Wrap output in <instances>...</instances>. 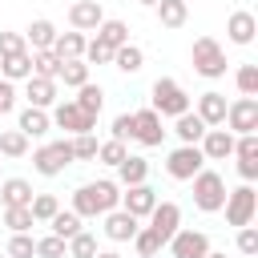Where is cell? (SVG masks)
<instances>
[{
    "label": "cell",
    "instance_id": "cell-25",
    "mask_svg": "<svg viewBox=\"0 0 258 258\" xmlns=\"http://www.w3.org/2000/svg\"><path fill=\"white\" fill-rule=\"evenodd\" d=\"M85 32H56V40H52V52H56V60H81L85 56Z\"/></svg>",
    "mask_w": 258,
    "mask_h": 258
},
{
    "label": "cell",
    "instance_id": "cell-19",
    "mask_svg": "<svg viewBox=\"0 0 258 258\" xmlns=\"http://www.w3.org/2000/svg\"><path fill=\"white\" fill-rule=\"evenodd\" d=\"M20 36H24V48H28V52H44V48H52V40H56V24L40 16V20H32Z\"/></svg>",
    "mask_w": 258,
    "mask_h": 258
},
{
    "label": "cell",
    "instance_id": "cell-21",
    "mask_svg": "<svg viewBox=\"0 0 258 258\" xmlns=\"http://www.w3.org/2000/svg\"><path fill=\"white\" fill-rule=\"evenodd\" d=\"M24 97H28L32 109H52V105H56V81L28 77V81H24Z\"/></svg>",
    "mask_w": 258,
    "mask_h": 258
},
{
    "label": "cell",
    "instance_id": "cell-52",
    "mask_svg": "<svg viewBox=\"0 0 258 258\" xmlns=\"http://www.w3.org/2000/svg\"><path fill=\"white\" fill-rule=\"evenodd\" d=\"M206 258H226V254H218V250H210V254H206Z\"/></svg>",
    "mask_w": 258,
    "mask_h": 258
},
{
    "label": "cell",
    "instance_id": "cell-11",
    "mask_svg": "<svg viewBox=\"0 0 258 258\" xmlns=\"http://www.w3.org/2000/svg\"><path fill=\"white\" fill-rule=\"evenodd\" d=\"M165 125H161V117L153 113V109H137L133 113V141L137 145H145V149H157L161 141H165Z\"/></svg>",
    "mask_w": 258,
    "mask_h": 258
},
{
    "label": "cell",
    "instance_id": "cell-35",
    "mask_svg": "<svg viewBox=\"0 0 258 258\" xmlns=\"http://www.w3.org/2000/svg\"><path fill=\"white\" fill-rule=\"evenodd\" d=\"M56 73H60V60H56V52H52V48H44V52H32V77L56 81Z\"/></svg>",
    "mask_w": 258,
    "mask_h": 258
},
{
    "label": "cell",
    "instance_id": "cell-34",
    "mask_svg": "<svg viewBox=\"0 0 258 258\" xmlns=\"http://www.w3.org/2000/svg\"><path fill=\"white\" fill-rule=\"evenodd\" d=\"M133 250H137V258H157L165 246H161V238H157L149 226H141V230L133 234Z\"/></svg>",
    "mask_w": 258,
    "mask_h": 258
},
{
    "label": "cell",
    "instance_id": "cell-47",
    "mask_svg": "<svg viewBox=\"0 0 258 258\" xmlns=\"http://www.w3.org/2000/svg\"><path fill=\"white\" fill-rule=\"evenodd\" d=\"M113 141H133V113L113 117Z\"/></svg>",
    "mask_w": 258,
    "mask_h": 258
},
{
    "label": "cell",
    "instance_id": "cell-41",
    "mask_svg": "<svg viewBox=\"0 0 258 258\" xmlns=\"http://www.w3.org/2000/svg\"><path fill=\"white\" fill-rule=\"evenodd\" d=\"M125 157H129L125 141H113V137H109V141H101V145H97V161H105V165H113V169H117Z\"/></svg>",
    "mask_w": 258,
    "mask_h": 258
},
{
    "label": "cell",
    "instance_id": "cell-12",
    "mask_svg": "<svg viewBox=\"0 0 258 258\" xmlns=\"http://www.w3.org/2000/svg\"><path fill=\"white\" fill-rule=\"evenodd\" d=\"M153 206H157V189H153L149 181H141V185H125V189H121V210H125V214H133L137 222H141V218H149V214H153Z\"/></svg>",
    "mask_w": 258,
    "mask_h": 258
},
{
    "label": "cell",
    "instance_id": "cell-23",
    "mask_svg": "<svg viewBox=\"0 0 258 258\" xmlns=\"http://www.w3.org/2000/svg\"><path fill=\"white\" fill-rule=\"evenodd\" d=\"M16 129L32 141V137H44L48 129H52V121H48V109H20V121H16Z\"/></svg>",
    "mask_w": 258,
    "mask_h": 258
},
{
    "label": "cell",
    "instance_id": "cell-30",
    "mask_svg": "<svg viewBox=\"0 0 258 258\" xmlns=\"http://www.w3.org/2000/svg\"><path fill=\"white\" fill-rule=\"evenodd\" d=\"M97 40L101 44H109V48H121V44H129V24L125 20H101V28H97Z\"/></svg>",
    "mask_w": 258,
    "mask_h": 258
},
{
    "label": "cell",
    "instance_id": "cell-24",
    "mask_svg": "<svg viewBox=\"0 0 258 258\" xmlns=\"http://www.w3.org/2000/svg\"><path fill=\"white\" fill-rule=\"evenodd\" d=\"M141 181H149V161L137 157V153H129V157L117 165V185L125 189V185H141Z\"/></svg>",
    "mask_w": 258,
    "mask_h": 258
},
{
    "label": "cell",
    "instance_id": "cell-38",
    "mask_svg": "<svg viewBox=\"0 0 258 258\" xmlns=\"http://www.w3.org/2000/svg\"><path fill=\"white\" fill-rule=\"evenodd\" d=\"M4 226L12 230V234H28L36 222H32V214H28V206H8L4 210Z\"/></svg>",
    "mask_w": 258,
    "mask_h": 258
},
{
    "label": "cell",
    "instance_id": "cell-7",
    "mask_svg": "<svg viewBox=\"0 0 258 258\" xmlns=\"http://www.w3.org/2000/svg\"><path fill=\"white\" fill-rule=\"evenodd\" d=\"M222 129H230L234 137L258 133V97H238V101H230V105H226V125H222Z\"/></svg>",
    "mask_w": 258,
    "mask_h": 258
},
{
    "label": "cell",
    "instance_id": "cell-45",
    "mask_svg": "<svg viewBox=\"0 0 258 258\" xmlns=\"http://www.w3.org/2000/svg\"><path fill=\"white\" fill-rule=\"evenodd\" d=\"M36 258H64V238H56V234L36 238Z\"/></svg>",
    "mask_w": 258,
    "mask_h": 258
},
{
    "label": "cell",
    "instance_id": "cell-4",
    "mask_svg": "<svg viewBox=\"0 0 258 258\" xmlns=\"http://www.w3.org/2000/svg\"><path fill=\"white\" fill-rule=\"evenodd\" d=\"M73 161H77V157H73L69 137L48 141V145H36V153H32V169H36L40 177H60V173H64Z\"/></svg>",
    "mask_w": 258,
    "mask_h": 258
},
{
    "label": "cell",
    "instance_id": "cell-36",
    "mask_svg": "<svg viewBox=\"0 0 258 258\" xmlns=\"http://www.w3.org/2000/svg\"><path fill=\"white\" fill-rule=\"evenodd\" d=\"M60 210V202L52 198V194H32V202H28V214H32V222H52V214Z\"/></svg>",
    "mask_w": 258,
    "mask_h": 258
},
{
    "label": "cell",
    "instance_id": "cell-55",
    "mask_svg": "<svg viewBox=\"0 0 258 258\" xmlns=\"http://www.w3.org/2000/svg\"><path fill=\"white\" fill-rule=\"evenodd\" d=\"M0 165H4V161H0Z\"/></svg>",
    "mask_w": 258,
    "mask_h": 258
},
{
    "label": "cell",
    "instance_id": "cell-15",
    "mask_svg": "<svg viewBox=\"0 0 258 258\" xmlns=\"http://www.w3.org/2000/svg\"><path fill=\"white\" fill-rule=\"evenodd\" d=\"M226 93H218V89H206L202 97H198V105H194V113L202 117V125L206 129H218V125H226Z\"/></svg>",
    "mask_w": 258,
    "mask_h": 258
},
{
    "label": "cell",
    "instance_id": "cell-9",
    "mask_svg": "<svg viewBox=\"0 0 258 258\" xmlns=\"http://www.w3.org/2000/svg\"><path fill=\"white\" fill-rule=\"evenodd\" d=\"M165 250H169V258H206V254H210V234L181 226V230L165 242Z\"/></svg>",
    "mask_w": 258,
    "mask_h": 258
},
{
    "label": "cell",
    "instance_id": "cell-37",
    "mask_svg": "<svg viewBox=\"0 0 258 258\" xmlns=\"http://www.w3.org/2000/svg\"><path fill=\"white\" fill-rule=\"evenodd\" d=\"M28 153V137L20 129H4L0 133V157H24Z\"/></svg>",
    "mask_w": 258,
    "mask_h": 258
},
{
    "label": "cell",
    "instance_id": "cell-53",
    "mask_svg": "<svg viewBox=\"0 0 258 258\" xmlns=\"http://www.w3.org/2000/svg\"><path fill=\"white\" fill-rule=\"evenodd\" d=\"M0 258H8V254H0Z\"/></svg>",
    "mask_w": 258,
    "mask_h": 258
},
{
    "label": "cell",
    "instance_id": "cell-18",
    "mask_svg": "<svg viewBox=\"0 0 258 258\" xmlns=\"http://www.w3.org/2000/svg\"><path fill=\"white\" fill-rule=\"evenodd\" d=\"M226 36H230L234 44H254V36H258V20H254V12H246V8L230 12V20H226Z\"/></svg>",
    "mask_w": 258,
    "mask_h": 258
},
{
    "label": "cell",
    "instance_id": "cell-17",
    "mask_svg": "<svg viewBox=\"0 0 258 258\" xmlns=\"http://www.w3.org/2000/svg\"><path fill=\"white\" fill-rule=\"evenodd\" d=\"M101 230H105V238H109V242H133V234L141 230V222L117 206V210H109V214H105V226H101Z\"/></svg>",
    "mask_w": 258,
    "mask_h": 258
},
{
    "label": "cell",
    "instance_id": "cell-27",
    "mask_svg": "<svg viewBox=\"0 0 258 258\" xmlns=\"http://www.w3.org/2000/svg\"><path fill=\"white\" fill-rule=\"evenodd\" d=\"M173 133H177V141H181V145H198V141L206 137V125H202V117L189 109V113L173 117Z\"/></svg>",
    "mask_w": 258,
    "mask_h": 258
},
{
    "label": "cell",
    "instance_id": "cell-31",
    "mask_svg": "<svg viewBox=\"0 0 258 258\" xmlns=\"http://www.w3.org/2000/svg\"><path fill=\"white\" fill-rule=\"evenodd\" d=\"M64 258H97V234H89V230L73 234L64 242Z\"/></svg>",
    "mask_w": 258,
    "mask_h": 258
},
{
    "label": "cell",
    "instance_id": "cell-42",
    "mask_svg": "<svg viewBox=\"0 0 258 258\" xmlns=\"http://www.w3.org/2000/svg\"><path fill=\"white\" fill-rule=\"evenodd\" d=\"M8 258H36V238L32 234H12L8 246H4Z\"/></svg>",
    "mask_w": 258,
    "mask_h": 258
},
{
    "label": "cell",
    "instance_id": "cell-50",
    "mask_svg": "<svg viewBox=\"0 0 258 258\" xmlns=\"http://www.w3.org/2000/svg\"><path fill=\"white\" fill-rule=\"evenodd\" d=\"M97 258H121L117 250H97Z\"/></svg>",
    "mask_w": 258,
    "mask_h": 258
},
{
    "label": "cell",
    "instance_id": "cell-51",
    "mask_svg": "<svg viewBox=\"0 0 258 258\" xmlns=\"http://www.w3.org/2000/svg\"><path fill=\"white\" fill-rule=\"evenodd\" d=\"M137 4H145V8H153V4H157V0H137Z\"/></svg>",
    "mask_w": 258,
    "mask_h": 258
},
{
    "label": "cell",
    "instance_id": "cell-48",
    "mask_svg": "<svg viewBox=\"0 0 258 258\" xmlns=\"http://www.w3.org/2000/svg\"><path fill=\"white\" fill-rule=\"evenodd\" d=\"M24 48V36L20 32H0V56H12Z\"/></svg>",
    "mask_w": 258,
    "mask_h": 258
},
{
    "label": "cell",
    "instance_id": "cell-28",
    "mask_svg": "<svg viewBox=\"0 0 258 258\" xmlns=\"http://www.w3.org/2000/svg\"><path fill=\"white\" fill-rule=\"evenodd\" d=\"M153 12H157V20H161V28H181V24L189 20V4H185V0H157Z\"/></svg>",
    "mask_w": 258,
    "mask_h": 258
},
{
    "label": "cell",
    "instance_id": "cell-39",
    "mask_svg": "<svg viewBox=\"0 0 258 258\" xmlns=\"http://www.w3.org/2000/svg\"><path fill=\"white\" fill-rule=\"evenodd\" d=\"M234 85H238L242 97H258V64H238Z\"/></svg>",
    "mask_w": 258,
    "mask_h": 258
},
{
    "label": "cell",
    "instance_id": "cell-1",
    "mask_svg": "<svg viewBox=\"0 0 258 258\" xmlns=\"http://www.w3.org/2000/svg\"><path fill=\"white\" fill-rule=\"evenodd\" d=\"M121 206V185L101 177V181H85L73 189V214L85 222V218H105L109 210Z\"/></svg>",
    "mask_w": 258,
    "mask_h": 258
},
{
    "label": "cell",
    "instance_id": "cell-3",
    "mask_svg": "<svg viewBox=\"0 0 258 258\" xmlns=\"http://www.w3.org/2000/svg\"><path fill=\"white\" fill-rule=\"evenodd\" d=\"M189 60H194V73L198 77H206V81H218V77H226V48L214 40V36H198L194 40V48H189Z\"/></svg>",
    "mask_w": 258,
    "mask_h": 258
},
{
    "label": "cell",
    "instance_id": "cell-32",
    "mask_svg": "<svg viewBox=\"0 0 258 258\" xmlns=\"http://www.w3.org/2000/svg\"><path fill=\"white\" fill-rule=\"evenodd\" d=\"M56 81H64V89H81V85H89V64L85 60H60Z\"/></svg>",
    "mask_w": 258,
    "mask_h": 258
},
{
    "label": "cell",
    "instance_id": "cell-20",
    "mask_svg": "<svg viewBox=\"0 0 258 258\" xmlns=\"http://www.w3.org/2000/svg\"><path fill=\"white\" fill-rule=\"evenodd\" d=\"M32 77V52L28 48H20V52H12V56H0V81H28Z\"/></svg>",
    "mask_w": 258,
    "mask_h": 258
},
{
    "label": "cell",
    "instance_id": "cell-49",
    "mask_svg": "<svg viewBox=\"0 0 258 258\" xmlns=\"http://www.w3.org/2000/svg\"><path fill=\"white\" fill-rule=\"evenodd\" d=\"M12 109H16V85L0 81V113H12Z\"/></svg>",
    "mask_w": 258,
    "mask_h": 258
},
{
    "label": "cell",
    "instance_id": "cell-2",
    "mask_svg": "<svg viewBox=\"0 0 258 258\" xmlns=\"http://www.w3.org/2000/svg\"><path fill=\"white\" fill-rule=\"evenodd\" d=\"M149 109L157 117H181V113H189V93L173 77H157L149 89Z\"/></svg>",
    "mask_w": 258,
    "mask_h": 258
},
{
    "label": "cell",
    "instance_id": "cell-5",
    "mask_svg": "<svg viewBox=\"0 0 258 258\" xmlns=\"http://www.w3.org/2000/svg\"><path fill=\"white\" fill-rule=\"evenodd\" d=\"M189 181H194V206H198L202 214H218L222 202H226V177H222L218 169H202V173H194Z\"/></svg>",
    "mask_w": 258,
    "mask_h": 258
},
{
    "label": "cell",
    "instance_id": "cell-29",
    "mask_svg": "<svg viewBox=\"0 0 258 258\" xmlns=\"http://www.w3.org/2000/svg\"><path fill=\"white\" fill-rule=\"evenodd\" d=\"M113 69H121L125 77L141 73V69H145V52H141V44H121V48H113Z\"/></svg>",
    "mask_w": 258,
    "mask_h": 258
},
{
    "label": "cell",
    "instance_id": "cell-14",
    "mask_svg": "<svg viewBox=\"0 0 258 258\" xmlns=\"http://www.w3.org/2000/svg\"><path fill=\"white\" fill-rule=\"evenodd\" d=\"M101 20H105L101 0H77V4H69V24H73V32H97Z\"/></svg>",
    "mask_w": 258,
    "mask_h": 258
},
{
    "label": "cell",
    "instance_id": "cell-10",
    "mask_svg": "<svg viewBox=\"0 0 258 258\" xmlns=\"http://www.w3.org/2000/svg\"><path fill=\"white\" fill-rule=\"evenodd\" d=\"M48 121H52L56 129L73 133V137H77V133H93V129H97V117H85L73 101H56V105H52V113H48Z\"/></svg>",
    "mask_w": 258,
    "mask_h": 258
},
{
    "label": "cell",
    "instance_id": "cell-13",
    "mask_svg": "<svg viewBox=\"0 0 258 258\" xmlns=\"http://www.w3.org/2000/svg\"><path fill=\"white\" fill-rule=\"evenodd\" d=\"M149 230L161 238V246L181 230V206L177 202H157L153 206V214H149Z\"/></svg>",
    "mask_w": 258,
    "mask_h": 258
},
{
    "label": "cell",
    "instance_id": "cell-54",
    "mask_svg": "<svg viewBox=\"0 0 258 258\" xmlns=\"http://www.w3.org/2000/svg\"><path fill=\"white\" fill-rule=\"evenodd\" d=\"M185 4H189V0H185Z\"/></svg>",
    "mask_w": 258,
    "mask_h": 258
},
{
    "label": "cell",
    "instance_id": "cell-16",
    "mask_svg": "<svg viewBox=\"0 0 258 258\" xmlns=\"http://www.w3.org/2000/svg\"><path fill=\"white\" fill-rule=\"evenodd\" d=\"M198 149H202V157L206 161H226V157H234V133L230 129H206V137L198 141Z\"/></svg>",
    "mask_w": 258,
    "mask_h": 258
},
{
    "label": "cell",
    "instance_id": "cell-6",
    "mask_svg": "<svg viewBox=\"0 0 258 258\" xmlns=\"http://www.w3.org/2000/svg\"><path fill=\"white\" fill-rule=\"evenodd\" d=\"M222 210H226V222L230 226H250L254 222V214H258V189L254 185H238V189H226V202H222Z\"/></svg>",
    "mask_w": 258,
    "mask_h": 258
},
{
    "label": "cell",
    "instance_id": "cell-33",
    "mask_svg": "<svg viewBox=\"0 0 258 258\" xmlns=\"http://www.w3.org/2000/svg\"><path fill=\"white\" fill-rule=\"evenodd\" d=\"M48 226H52V234H56V238H64V242H69L73 234H81V230H85V226H81V218H77L73 210H56Z\"/></svg>",
    "mask_w": 258,
    "mask_h": 258
},
{
    "label": "cell",
    "instance_id": "cell-40",
    "mask_svg": "<svg viewBox=\"0 0 258 258\" xmlns=\"http://www.w3.org/2000/svg\"><path fill=\"white\" fill-rule=\"evenodd\" d=\"M69 145H73V157L77 161H97V137L93 133H77V137H69Z\"/></svg>",
    "mask_w": 258,
    "mask_h": 258
},
{
    "label": "cell",
    "instance_id": "cell-26",
    "mask_svg": "<svg viewBox=\"0 0 258 258\" xmlns=\"http://www.w3.org/2000/svg\"><path fill=\"white\" fill-rule=\"evenodd\" d=\"M73 105H77V109H81L85 117H101V109H105V89L89 81V85H81V89H77Z\"/></svg>",
    "mask_w": 258,
    "mask_h": 258
},
{
    "label": "cell",
    "instance_id": "cell-22",
    "mask_svg": "<svg viewBox=\"0 0 258 258\" xmlns=\"http://www.w3.org/2000/svg\"><path fill=\"white\" fill-rule=\"evenodd\" d=\"M32 181H24V177H4L0 181V206L8 210V206H28L32 202Z\"/></svg>",
    "mask_w": 258,
    "mask_h": 258
},
{
    "label": "cell",
    "instance_id": "cell-44",
    "mask_svg": "<svg viewBox=\"0 0 258 258\" xmlns=\"http://www.w3.org/2000/svg\"><path fill=\"white\" fill-rule=\"evenodd\" d=\"M234 157H238V161H258V133L234 137Z\"/></svg>",
    "mask_w": 258,
    "mask_h": 258
},
{
    "label": "cell",
    "instance_id": "cell-8",
    "mask_svg": "<svg viewBox=\"0 0 258 258\" xmlns=\"http://www.w3.org/2000/svg\"><path fill=\"white\" fill-rule=\"evenodd\" d=\"M202 169H206V157H202L198 145H177V149H169V157H165V173H169L173 181H189V177L202 173Z\"/></svg>",
    "mask_w": 258,
    "mask_h": 258
},
{
    "label": "cell",
    "instance_id": "cell-46",
    "mask_svg": "<svg viewBox=\"0 0 258 258\" xmlns=\"http://www.w3.org/2000/svg\"><path fill=\"white\" fill-rule=\"evenodd\" d=\"M238 254L258 258V230H254V226H242V230H238Z\"/></svg>",
    "mask_w": 258,
    "mask_h": 258
},
{
    "label": "cell",
    "instance_id": "cell-43",
    "mask_svg": "<svg viewBox=\"0 0 258 258\" xmlns=\"http://www.w3.org/2000/svg\"><path fill=\"white\" fill-rule=\"evenodd\" d=\"M81 60H85V64H113V48L93 36V40L85 44V56H81Z\"/></svg>",
    "mask_w": 258,
    "mask_h": 258
}]
</instances>
